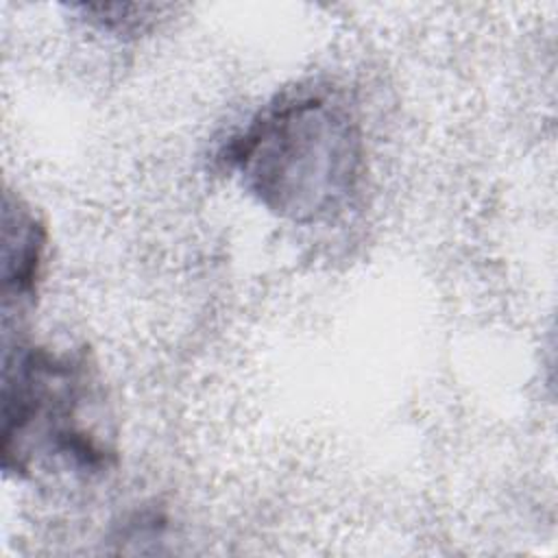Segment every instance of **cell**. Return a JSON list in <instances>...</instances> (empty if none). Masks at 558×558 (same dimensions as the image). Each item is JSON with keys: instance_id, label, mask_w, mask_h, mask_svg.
I'll return each instance as SVG.
<instances>
[{"instance_id": "cell-1", "label": "cell", "mask_w": 558, "mask_h": 558, "mask_svg": "<svg viewBox=\"0 0 558 558\" xmlns=\"http://www.w3.org/2000/svg\"><path fill=\"white\" fill-rule=\"evenodd\" d=\"M227 163L275 216L301 225L329 220L357 192L362 129L336 92L296 87L277 96L233 137Z\"/></svg>"}, {"instance_id": "cell-2", "label": "cell", "mask_w": 558, "mask_h": 558, "mask_svg": "<svg viewBox=\"0 0 558 558\" xmlns=\"http://www.w3.org/2000/svg\"><path fill=\"white\" fill-rule=\"evenodd\" d=\"M116 464L98 371L83 351L17 340L2 362V469L22 480H92Z\"/></svg>"}, {"instance_id": "cell-3", "label": "cell", "mask_w": 558, "mask_h": 558, "mask_svg": "<svg viewBox=\"0 0 558 558\" xmlns=\"http://www.w3.org/2000/svg\"><path fill=\"white\" fill-rule=\"evenodd\" d=\"M46 253V227L11 192L2 203V323L24 316L35 303Z\"/></svg>"}]
</instances>
